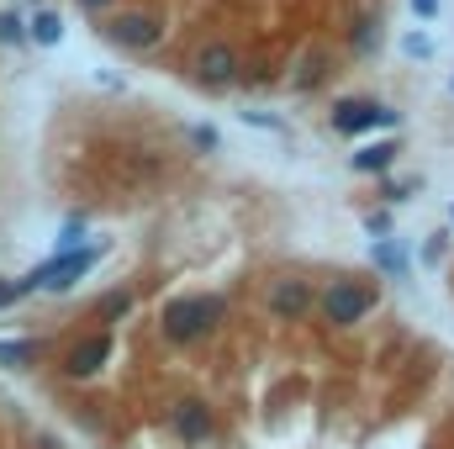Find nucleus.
<instances>
[{
    "instance_id": "nucleus-25",
    "label": "nucleus",
    "mask_w": 454,
    "mask_h": 449,
    "mask_svg": "<svg viewBox=\"0 0 454 449\" xmlns=\"http://www.w3.org/2000/svg\"><path fill=\"white\" fill-rule=\"evenodd\" d=\"M364 232L370 238H391V212H370L364 217Z\"/></svg>"
},
{
    "instance_id": "nucleus-22",
    "label": "nucleus",
    "mask_w": 454,
    "mask_h": 449,
    "mask_svg": "<svg viewBox=\"0 0 454 449\" xmlns=\"http://www.w3.org/2000/svg\"><path fill=\"white\" fill-rule=\"evenodd\" d=\"M444 248H450V227H434V232H428V243H423V264H439V259H444Z\"/></svg>"
},
{
    "instance_id": "nucleus-14",
    "label": "nucleus",
    "mask_w": 454,
    "mask_h": 449,
    "mask_svg": "<svg viewBox=\"0 0 454 449\" xmlns=\"http://www.w3.org/2000/svg\"><path fill=\"white\" fill-rule=\"evenodd\" d=\"M43 359V343H5L0 338V370H32Z\"/></svg>"
},
{
    "instance_id": "nucleus-20",
    "label": "nucleus",
    "mask_w": 454,
    "mask_h": 449,
    "mask_svg": "<svg viewBox=\"0 0 454 449\" xmlns=\"http://www.w3.org/2000/svg\"><path fill=\"white\" fill-rule=\"evenodd\" d=\"M323 80H328V59H323V53H307V59H301V75H296V85L307 91V85H323Z\"/></svg>"
},
{
    "instance_id": "nucleus-4",
    "label": "nucleus",
    "mask_w": 454,
    "mask_h": 449,
    "mask_svg": "<svg viewBox=\"0 0 454 449\" xmlns=\"http://www.w3.org/2000/svg\"><path fill=\"white\" fill-rule=\"evenodd\" d=\"M317 312H323V323L328 328H354V323H364L370 312H375V286H364V280H328L323 291H317Z\"/></svg>"
},
{
    "instance_id": "nucleus-28",
    "label": "nucleus",
    "mask_w": 454,
    "mask_h": 449,
    "mask_svg": "<svg viewBox=\"0 0 454 449\" xmlns=\"http://www.w3.org/2000/svg\"><path fill=\"white\" fill-rule=\"evenodd\" d=\"M450 96H454V75H450Z\"/></svg>"
},
{
    "instance_id": "nucleus-19",
    "label": "nucleus",
    "mask_w": 454,
    "mask_h": 449,
    "mask_svg": "<svg viewBox=\"0 0 454 449\" xmlns=\"http://www.w3.org/2000/svg\"><path fill=\"white\" fill-rule=\"evenodd\" d=\"M27 296H32L27 275H16V280H11V275H0V312H5V307H21Z\"/></svg>"
},
{
    "instance_id": "nucleus-29",
    "label": "nucleus",
    "mask_w": 454,
    "mask_h": 449,
    "mask_svg": "<svg viewBox=\"0 0 454 449\" xmlns=\"http://www.w3.org/2000/svg\"><path fill=\"white\" fill-rule=\"evenodd\" d=\"M450 223H454V207H450Z\"/></svg>"
},
{
    "instance_id": "nucleus-12",
    "label": "nucleus",
    "mask_w": 454,
    "mask_h": 449,
    "mask_svg": "<svg viewBox=\"0 0 454 449\" xmlns=\"http://www.w3.org/2000/svg\"><path fill=\"white\" fill-rule=\"evenodd\" d=\"M380 43H386V21H380V11L354 16V27H348V53H354V59H375Z\"/></svg>"
},
{
    "instance_id": "nucleus-17",
    "label": "nucleus",
    "mask_w": 454,
    "mask_h": 449,
    "mask_svg": "<svg viewBox=\"0 0 454 449\" xmlns=\"http://www.w3.org/2000/svg\"><path fill=\"white\" fill-rule=\"evenodd\" d=\"M185 143H191L196 154H223V138H217V127H207V122H185Z\"/></svg>"
},
{
    "instance_id": "nucleus-13",
    "label": "nucleus",
    "mask_w": 454,
    "mask_h": 449,
    "mask_svg": "<svg viewBox=\"0 0 454 449\" xmlns=\"http://www.w3.org/2000/svg\"><path fill=\"white\" fill-rule=\"evenodd\" d=\"M27 37H32V48H59V43H64V16L43 5V11L27 21Z\"/></svg>"
},
{
    "instance_id": "nucleus-27",
    "label": "nucleus",
    "mask_w": 454,
    "mask_h": 449,
    "mask_svg": "<svg viewBox=\"0 0 454 449\" xmlns=\"http://www.w3.org/2000/svg\"><path fill=\"white\" fill-rule=\"evenodd\" d=\"M74 5H80L85 16H96V21H101V16H112V5H116V0H74Z\"/></svg>"
},
{
    "instance_id": "nucleus-10",
    "label": "nucleus",
    "mask_w": 454,
    "mask_h": 449,
    "mask_svg": "<svg viewBox=\"0 0 454 449\" xmlns=\"http://www.w3.org/2000/svg\"><path fill=\"white\" fill-rule=\"evenodd\" d=\"M396 154H402V138H375V143H359L348 154V169L354 175H391L396 169Z\"/></svg>"
},
{
    "instance_id": "nucleus-24",
    "label": "nucleus",
    "mask_w": 454,
    "mask_h": 449,
    "mask_svg": "<svg viewBox=\"0 0 454 449\" xmlns=\"http://www.w3.org/2000/svg\"><path fill=\"white\" fill-rule=\"evenodd\" d=\"M412 191H418V180H396V185H386L380 196H386L391 207H402V201H412Z\"/></svg>"
},
{
    "instance_id": "nucleus-11",
    "label": "nucleus",
    "mask_w": 454,
    "mask_h": 449,
    "mask_svg": "<svg viewBox=\"0 0 454 449\" xmlns=\"http://www.w3.org/2000/svg\"><path fill=\"white\" fill-rule=\"evenodd\" d=\"M370 264H375L386 280H412V254H407V243H396V238H375V243H370Z\"/></svg>"
},
{
    "instance_id": "nucleus-21",
    "label": "nucleus",
    "mask_w": 454,
    "mask_h": 449,
    "mask_svg": "<svg viewBox=\"0 0 454 449\" xmlns=\"http://www.w3.org/2000/svg\"><path fill=\"white\" fill-rule=\"evenodd\" d=\"M90 243V232H85V217H69V223L59 227V254L64 248H85Z\"/></svg>"
},
{
    "instance_id": "nucleus-15",
    "label": "nucleus",
    "mask_w": 454,
    "mask_h": 449,
    "mask_svg": "<svg viewBox=\"0 0 454 449\" xmlns=\"http://www.w3.org/2000/svg\"><path fill=\"white\" fill-rule=\"evenodd\" d=\"M0 48H32V37H27V16L11 5V11H0Z\"/></svg>"
},
{
    "instance_id": "nucleus-16",
    "label": "nucleus",
    "mask_w": 454,
    "mask_h": 449,
    "mask_svg": "<svg viewBox=\"0 0 454 449\" xmlns=\"http://www.w3.org/2000/svg\"><path fill=\"white\" fill-rule=\"evenodd\" d=\"M132 307H137L132 291H106V296L96 302V318H101V323H121V318H132Z\"/></svg>"
},
{
    "instance_id": "nucleus-1",
    "label": "nucleus",
    "mask_w": 454,
    "mask_h": 449,
    "mask_svg": "<svg viewBox=\"0 0 454 449\" xmlns=\"http://www.w3.org/2000/svg\"><path fill=\"white\" fill-rule=\"evenodd\" d=\"M223 323H227V296H217V291L175 296V302L159 312V334H164V343H175V349H191V343L212 338Z\"/></svg>"
},
{
    "instance_id": "nucleus-6",
    "label": "nucleus",
    "mask_w": 454,
    "mask_h": 449,
    "mask_svg": "<svg viewBox=\"0 0 454 449\" xmlns=\"http://www.w3.org/2000/svg\"><path fill=\"white\" fill-rule=\"evenodd\" d=\"M264 312H270L275 323H301V318L317 312V286H312L307 275H275V280L264 286Z\"/></svg>"
},
{
    "instance_id": "nucleus-7",
    "label": "nucleus",
    "mask_w": 454,
    "mask_h": 449,
    "mask_svg": "<svg viewBox=\"0 0 454 449\" xmlns=\"http://www.w3.org/2000/svg\"><path fill=\"white\" fill-rule=\"evenodd\" d=\"M238 69H243V59H238V48H232V43H207V48L196 53V64H191V80H196L201 91L223 96V91L238 85Z\"/></svg>"
},
{
    "instance_id": "nucleus-8",
    "label": "nucleus",
    "mask_w": 454,
    "mask_h": 449,
    "mask_svg": "<svg viewBox=\"0 0 454 449\" xmlns=\"http://www.w3.org/2000/svg\"><path fill=\"white\" fill-rule=\"evenodd\" d=\"M169 429H175V439H185V445H207V439L217 434V418H212V407H207L201 397H180V402L169 407Z\"/></svg>"
},
{
    "instance_id": "nucleus-18",
    "label": "nucleus",
    "mask_w": 454,
    "mask_h": 449,
    "mask_svg": "<svg viewBox=\"0 0 454 449\" xmlns=\"http://www.w3.org/2000/svg\"><path fill=\"white\" fill-rule=\"evenodd\" d=\"M238 122H243V127H259V132H291V127H286V116L259 112V106H243V112H238Z\"/></svg>"
},
{
    "instance_id": "nucleus-5",
    "label": "nucleus",
    "mask_w": 454,
    "mask_h": 449,
    "mask_svg": "<svg viewBox=\"0 0 454 449\" xmlns=\"http://www.w3.org/2000/svg\"><path fill=\"white\" fill-rule=\"evenodd\" d=\"M96 32H101L112 48H121V53H153V48L164 43V21L148 16V11H112V16H101Z\"/></svg>"
},
{
    "instance_id": "nucleus-3",
    "label": "nucleus",
    "mask_w": 454,
    "mask_h": 449,
    "mask_svg": "<svg viewBox=\"0 0 454 449\" xmlns=\"http://www.w3.org/2000/svg\"><path fill=\"white\" fill-rule=\"evenodd\" d=\"M328 122H333V132L339 138H370V132H402V112L396 106H386V101H370V96H348V101H339L333 112H328Z\"/></svg>"
},
{
    "instance_id": "nucleus-9",
    "label": "nucleus",
    "mask_w": 454,
    "mask_h": 449,
    "mask_svg": "<svg viewBox=\"0 0 454 449\" xmlns=\"http://www.w3.org/2000/svg\"><path fill=\"white\" fill-rule=\"evenodd\" d=\"M106 359H112V338L90 334V338H80V343L64 354V375H69V381H96V375L106 370Z\"/></svg>"
},
{
    "instance_id": "nucleus-23",
    "label": "nucleus",
    "mask_w": 454,
    "mask_h": 449,
    "mask_svg": "<svg viewBox=\"0 0 454 449\" xmlns=\"http://www.w3.org/2000/svg\"><path fill=\"white\" fill-rule=\"evenodd\" d=\"M402 53H407V59H434V43H428L423 32H407V37H402Z\"/></svg>"
},
{
    "instance_id": "nucleus-26",
    "label": "nucleus",
    "mask_w": 454,
    "mask_h": 449,
    "mask_svg": "<svg viewBox=\"0 0 454 449\" xmlns=\"http://www.w3.org/2000/svg\"><path fill=\"white\" fill-rule=\"evenodd\" d=\"M418 21H439V0H407Z\"/></svg>"
},
{
    "instance_id": "nucleus-2",
    "label": "nucleus",
    "mask_w": 454,
    "mask_h": 449,
    "mask_svg": "<svg viewBox=\"0 0 454 449\" xmlns=\"http://www.w3.org/2000/svg\"><path fill=\"white\" fill-rule=\"evenodd\" d=\"M101 259H106V238H90L85 248H64V254L43 259L37 270H27V286H32V296H37V291H43V296H64V291H74Z\"/></svg>"
}]
</instances>
